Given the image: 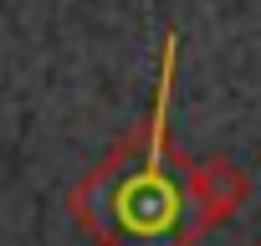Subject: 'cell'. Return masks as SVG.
Here are the masks:
<instances>
[{"label": "cell", "mask_w": 261, "mask_h": 246, "mask_svg": "<svg viewBox=\"0 0 261 246\" xmlns=\"http://www.w3.org/2000/svg\"><path fill=\"white\" fill-rule=\"evenodd\" d=\"M174 72L179 31L169 26L149 113L67 190V215L92 246H200L251 200V180L236 159H195L174 144Z\"/></svg>", "instance_id": "cell-1"}]
</instances>
